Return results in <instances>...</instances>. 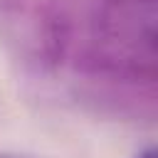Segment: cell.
Instances as JSON below:
<instances>
[{
    "label": "cell",
    "instance_id": "1",
    "mask_svg": "<svg viewBox=\"0 0 158 158\" xmlns=\"http://www.w3.org/2000/svg\"><path fill=\"white\" fill-rule=\"evenodd\" d=\"M136 158H158V146H153V148H146V151H141Z\"/></svg>",
    "mask_w": 158,
    "mask_h": 158
},
{
    "label": "cell",
    "instance_id": "2",
    "mask_svg": "<svg viewBox=\"0 0 158 158\" xmlns=\"http://www.w3.org/2000/svg\"><path fill=\"white\" fill-rule=\"evenodd\" d=\"M0 158H35L27 153H15V151H0Z\"/></svg>",
    "mask_w": 158,
    "mask_h": 158
}]
</instances>
